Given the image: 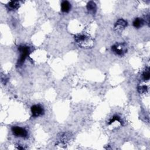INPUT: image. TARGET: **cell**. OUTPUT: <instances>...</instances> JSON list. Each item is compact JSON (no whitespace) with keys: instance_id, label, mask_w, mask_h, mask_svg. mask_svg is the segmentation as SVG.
<instances>
[{"instance_id":"obj_1","label":"cell","mask_w":150,"mask_h":150,"mask_svg":"<svg viewBox=\"0 0 150 150\" xmlns=\"http://www.w3.org/2000/svg\"><path fill=\"white\" fill-rule=\"evenodd\" d=\"M75 40L77 45L85 48H91L93 45V40L90 36L86 34H79L75 36Z\"/></svg>"},{"instance_id":"obj_2","label":"cell","mask_w":150,"mask_h":150,"mask_svg":"<svg viewBox=\"0 0 150 150\" xmlns=\"http://www.w3.org/2000/svg\"><path fill=\"white\" fill-rule=\"evenodd\" d=\"M18 50L20 53V57L18 59L17 66H21L24 63L25 59L29 56L31 50L30 48L26 45H20L18 47Z\"/></svg>"},{"instance_id":"obj_3","label":"cell","mask_w":150,"mask_h":150,"mask_svg":"<svg viewBox=\"0 0 150 150\" xmlns=\"http://www.w3.org/2000/svg\"><path fill=\"white\" fill-rule=\"evenodd\" d=\"M112 51L118 56H123L127 52V45L125 43H118L112 47Z\"/></svg>"},{"instance_id":"obj_4","label":"cell","mask_w":150,"mask_h":150,"mask_svg":"<svg viewBox=\"0 0 150 150\" xmlns=\"http://www.w3.org/2000/svg\"><path fill=\"white\" fill-rule=\"evenodd\" d=\"M11 131L13 134L15 135L16 137H21V138L28 137V131L24 128L18 126H13L11 128Z\"/></svg>"},{"instance_id":"obj_5","label":"cell","mask_w":150,"mask_h":150,"mask_svg":"<svg viewBox=\"0 0 150 150\" xmlns=\"http://www.w3.org/2000/svg\"><path fill=\"white\" fill-rule=\"evenodd\" d=\"M31 110L32 116L34 117H38L44 114V108L39 104L33 105L31 108Z\"/></svg>"},{"instance_id":"obj_6","label":"cell","mask_w":150,"mask_h":150,"mask_svg":"<svg viewBox=\"0 0 150 150\" xmlns=\"http://www.w3.org/2000/svg\"><path fill=\"white\" fill-rule=\"evenodd\" d=\"M127 26V22L123 19L118 20L114 25V30L117 32H121Z\"/></svg>"},{"instance_id":"obj_7","label":"cell","mask_w":150,"mask_h":150,"mask_svg":"<svg viewBox=\"0 0 150 150\" xmlns=\"http://www.w3.org/2000/svg\"><path fill=\"white\" fill-rule=\"evenodd\" d=\"M87 9L91 14H95L97 11L96 4L93 1H89L87 5Z\"/></svg>"},{"instance_id":"obj_8","label":"cell","mask_w":150,"mask_h":150,"mask_svg":"<svg viewBox=\"0 0 150 150\" xmlns=\"http://www.w3.org/2000/svg\"><path fill=\"white\" fill-rule=\"evenodd\" d=\"M20 6V4L19 1H10L7 5V7L9 11H15L19 8Z\"/></svg>"},{"instance_id":"obj_9","label":"cell","mask_w":150,"mask_h":150,"mask_svg":"<svg viewBox=\"0 0 150 150\" xmlns=\"http://www.w3.org/2000/svg\"><path fill=\"white\" fill-rule=\"evenodd\" d=\"M71 9V4L67 1H63L61 3V10L62 12L67 13Z\"/></svg>"},{"instance_id":"obj_10","label":"cell","mask_w":150,"mask_h":150,"mask_svg":"<svg viewBox=\"0 0 150 150\" xmlns=\"http://www.w3.org/2000/svg\"><path fill=\"white\" fill-rule=\"evenodd\" d=\"M144 23L145 22L143 19L140 18H137L134 20L133 24L135 28H140L144 25Z\"/></svg>"},{"instance_id":"obj_11","label":"cell","mask_w":150,"mask_h":150,"mask_svg":"<svg viewBox=\"0 0 150 150\" xmlns=\"http://www.w3.org/2000/svg\"><path fill=\"white\" fill-rule=\"evenodd\" d=\"M115 121H118L119 122H120L121 124H122V122H121V120L120 119V117L118 116H114L110 120H109L108 121V125H110L112 124H113V122H114Z\"/></svg>"},{"instance_id":"obj_12","label":"cell","mask_w":150,"mask_h":150,"mask_svg":"<svg viewBox=\"0 0 150 150\" xmlns=\"http://www.w3.org/2000/svg\"><path fill=\"white\" fill-rule=\"evenodd\" d=\"M138 91L140 93V94H143V93H145L148 90V87L147 86L145 85H143V86H139L138 87Z\"/></svg>"},{"instance_id":"obj_13","label":"cell","mask_w":150,"mask_h":150,"mask_svg":"<svg viewBox=\"0 0 150 150\" xmlns=\"http://www.w3.org/2000/svg\"><path fill=\"white\" fill-rule=\"evenodd\" d=\"M142 77H143V79L144 81H147L149 79L150 77V74H149V69L145 71V72H144V73L142 75Z\"/></svg>"}]
</instances>
